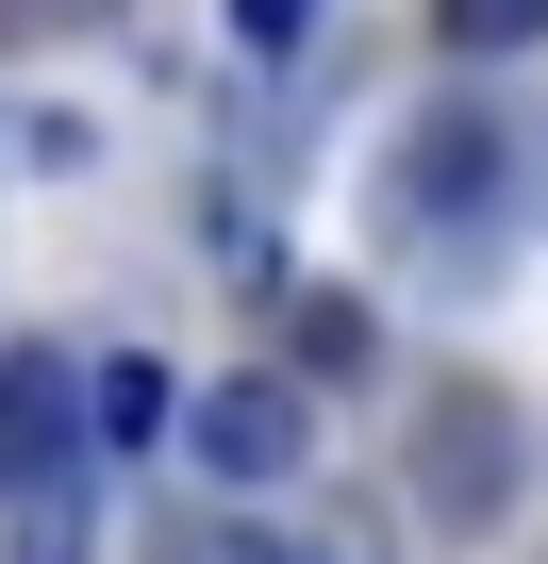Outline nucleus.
Masks as SVG:
<instances>
[{"label":"nucleus","instance_id":"nucleus-1","mask_svg":"<svg viewBox=\"0 0 548 564\" xmlns=\"http://www.w3.org/2000/svg\"><path fill=\"white\" fill-rule=\"evenodd\" d=\"M166 432H183V465L233 481V498H266V481H300V465H316V399H300L283 366H233V382L166 399Z\"/></svg>","mask_w":548,"mask_h":564},{"label":"nucleus","instance_id":"nucleus-2","mask_svg":"<svg viewBox=\"0 0 548 564\" xmlns=\"http://www.w3.org/2000/svg\"><path fill=\"white\" fill-rule=\"evenodd\" d=\"M84 481V382L67 349H0V498H51Z\"/></svg>","mask_w":548,"mask_h":564},{"label":"nucleus","instance_id":"nucleus-3","mask_svg":"<svg viewBox=\"0 0 548 564\" xmlns=\"http://www.w3.org/2000/svg\"><path fill=\"white\" fill-rule=\"evenodd\" d=\"M150 564H300V547H266L249 514H166V531H150Z\"/></svg>","mask_w":548,"mask_h":564},{"label":"nucleus","instance_id":"nucleus-4","mask_svg":"<svg viewBox=\"0 0 548 564\" xmlns=\"http://www.w3.org/2000/svg\"><path fill=\"white\" fill-rule=\"evenodd\" d=\"M84 432H100V448H150V432H166V382H150V366H100V382H84Z\"/></svg>","mask_w":548,"mask_h":564},{"label":"nucleus","instance_id":"nucleus-5","mask_svg":"<svg viewBox=\"0 0 548 564\" xmlns=\"http://www.w3.org/2000/svg\"><path fill=\"white\" fill-rule=\"evenodd\" d=\"M432 34H449V51H531L548 0H432Z\"/></svg>","mask_w":548,"mask_h":564},{"label":"nucleus","instance_id":"nucleus-6","mask_svg":"<svg viewBox=\"0 0 548 564\" xmlns=\"http://www.w3.org/2000/svg\"><path fill=\"white\" fill-rule=\"evenodd\" d=\"M300 366L350 382V366H366V300H300Z\"/></svg>","mask_w":548,"mask_h":564},{"label":"nucleus","instance_id":"nucleus-7","mask_svg":"<svg viewBox=\"0 0 548 564\" xmlns=\"http://www.w3.org/2000/svg\"><path fill=\"white\" fill-rule=\"evenodd\" d=\"M233 34H249V51H300V34H316V0H233Z\"/></svg>","mask_w":548,"mask_h":564},{"label":"nucleus","instance_id":"nucleus-8","mask_svg":"<svg viewBox=\"0 0 548 564\" xmlns=\"http://www.w3.org/2000/svg\"><path fill=\"white\" fill-rule=\"evenodd\" d=\"M51 18H100V0H0V34H51Z\"/></svg>","mask_w":548,"mask_h":564}]
</instances>
